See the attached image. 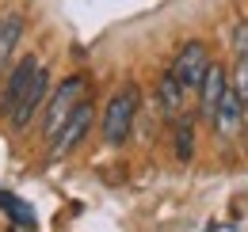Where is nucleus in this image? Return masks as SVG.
I'll list each match as a JSON object with an SVG mask.
<instances>
[{"mask_svg": "<svg viewBox=\"0 0 248 232\" xmlns=\"http://www.w3.org/2000/svg\"><path fill=\"white\" fill-rule=\"evenodd\" d=\"M184 95H187V87L172 76V69L156 80V99H160V111H164L168 118H176L180 111H184Z\"/></svg>", "mask_w": 248, "mask_h": 232, "instance_id": "10", "label": "nucleus"}, {"mask_svg": "<svg viewBox=\"0 0 248 232\" xmlns=\"http://www.w3.org/2000/svg\"><path fill=\"white\" fill-rule=\"evenodd\" d=\"M210 122H214V130H217V137L221 141H233L241 130H245V107H241V95L233 91V84L225 87V95H221V103H217V111L210 115Z\"/></svg>", "mask_w": 248, "mask_h": 232, "instance_id": "6", "label": "nucleus"}, {"mask_svg": "<svg viewBox=\"0 0 248 232\" xmlns=\"http://www.w3.org/2000/svg\"><path fill=\"white\" fill-rule=\"evenodd\" d=\"M84 91H88V80L84 76H69L58 84V91L50 95V107H46V118H42V133L54 141V133L62 130V122L73 115V107L84 99Z\"/></svg>", "mask_w": 248, "mask_h": 232, "instance_id": "2", "label": "nucleus"}, {"mask_svg": "<svg viewBox=\"0 0 248 232\" xmlns=\"http://www.w3.org/2000/svg\"><path fill=\"white\" fill-rule=\"evenodd\" d=\"M138 111H141V91L134 84H123L107 99V107H103V115H99L103 141L115 145V148L126 145V141H130V130H134V122H138Z\"/></svg>", "mask_w": 248, "mask_h": 232, "instance_id": "1", "label": "nucleus"}, {"mask_svg": "<svg viewBox=\"0 0 248 232\" xmlns=\"http://www.w3.org/2000/svg\"><path fill=\"white\" fill-rule=\"evenodd\" d=\"M92 122H95V107L88 103V95L73 107V115L62 122V130L54 133V148H50V156L54 160H62V156H69L73 148L80 145L84 137H88V130H92Z\"/></svg>", "mask_w": 248, "mask_h": 232, "instance_id": "3", "label": "nucleus"}, {"mask_svg": "<svg viewBox=\"0 0 248 232\" xmlns=\"http://www.w3.org/2000/svg\"><path fill=\"white\" fill-rule=\"evenodd\" d=\"M0 209H4L12 221H19V225H34V213H31L23 202H19L16 194H0Z\"/></svg>", "mask_w": 248, "mask_h": 232, "instance_id": "12", "label": "nucleus"}, {"mask_svg": "<svg viewBox=\"0 0 248 232\" xmlns=\"http://www.w3.org/2000/svg\"><path fill=\"white\" fill-rule=\"evenodd\" d=\"M176 156H180L184 164L195 156V126H191V122H180V126H176Z\"/></svg>", "mask_w": 248, "mask_h": 232, "instance_id": "11", "label": "nucleus"}, {"mask_svg": "<svg viewBox=\"0 0 248 232\" xmlns=\"http://www.w3.org/2000/svg\"><path fill=\"white\" fill-rule=\"evenodd\" d=\"M225 87H229V72H225V65L210 61V69H206L202 84L195 87V91H199V111H202V118H210V115L217 111V103H221Z\"/></svg>", "mask_w": 248, "mask_h": 232, "instance_id": "8", "label": "nucleus"}, {"mask_svg": "<svg viewBox=\"0 0 248 232\" xmlns=\"http://www.w3.org/2000/svg\"><path fill=\"white\" fill-rule=\"evenodd\" d=\"M34 69H38V58H34V54L19 58V65H12L8 84H4V91H0V115H4V118H12L16 103H19V95H23L27 84H31V72H34Z\"/></svg>", "mask_w": 248, "mask_h": 232, "instance_id": "7", "label": "nucleus"}, {"mask_svg": "<svg viewBox=\"0 0 248 232\" xmlns=\"http://www.w3.org/2000/svg\"><path fill=\"white\" fill-rule=\"evenodd\" d=\"M206 69H210V50H206V42H199V38L184 42L180 54L172 58V76H176L187 91H195V87L202 84Z\"/></svg>", "mask_w": 248, "mask_h": 232, "instance_id": "4", "label": "nucleus"}, {"mask_svg": "<svg viewBox=\"0 0 248 232\" xmlns=\"http://www.w3.org/2000/svg\"><path fill=\"white\" fill-rule=\"evenodd\" d=\"M19 38H23V15H19V12H4V15H0V72L8 69V61L16 54Z\"/></svg>", "mask_w": 248, "mask_h": 232, "instance_id": "9", "label": "nucleus"}, {"mask_svg": "<svg viewBox=\"0 0 248 232\" xmlns=\"http://www.w3.org/2000/svg\"><path fill=\"white\" fill-rule=\"evenodd\" d=\"M46 95H50V69L38 61V69L31 72V84H27V91L19 95V103H16V111H12V130H27L31 126V118L42 111V103H46Z\"/></svg>", "mask_w": 248, "mask_h": 232, "instance_id": "5", "label": "nucleus"}]
</instances>
